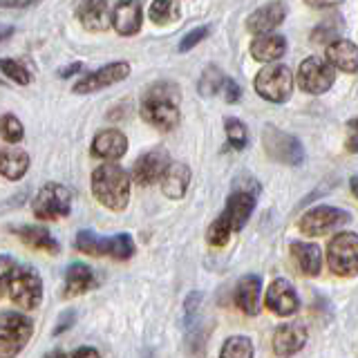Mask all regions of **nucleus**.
<instances>
[{"instance_id": "obj_1", "label": "nucleus", "mask_w": 358, "mask_h": 358, "mask_svg": "<svg viewBox=\"0 0 358 358\" xmlns=\"http://www.w3.org/2000/svg\"><path fill=\"white\" fill-rule=\"evenodd\" d=\"M179 101H182V92L175 83H155L145 90L143 101H141V117L148 121L157 130H173L179 126Z\"/></svg>"}, {"instance_id": "obj_2", "label": "nucleus", "mask_w": 358, "mask_h": 358, "mask_svg": "<svg viewBox=\"0 0 358 358\" xmlns=\"http://www.w3.org/2000/svg\"><path fill=\"white\" fill-rule=\"evenodd\" d=\"M3 289L20 309L31 311L43 302V278L29 266H18L3 255Z\"/></svg>"}, {"instance_id": "obj_3", "label": "nucleus", "mask_w": 358, "mask_h": 358, "mask_svg": "<svg viewBox=\"0 0 358 358\" xmlns=\"http://www.w3.org/2000/svg\"><path fill=\"white\" fill-rule=\"evenodd\" d=\"M132 177L115 162L101 164L92 173V193L101 206L110 210H126L130 201Z\"/></svg>"}, {"instance_id": "obj_4", "label": "nucleus", "mask_w": 358, "mask_h": 358, "mask_svg": "<svg viewBox=\"0 0 358 358\" xmlns=\"http://www.w3.org/2000/svg\"><path fill=\"white\" fill-rule=\"evenodd\" d=\"M34 334V322L16 311L0 313V358L18 356Z\"/></svg>"}, {"instance_id": "obj_5", "label": "nucleus", "mask_w": 358, "mask_h": 358, "mask_svg": "<svg viewBox=\"0 0 358 358\" xmlns=\"http://www.w3.org/2000/svg\"><path fill=\"white\" fill-rule=\"evenodd\" d=\"M255 92L271 103H285L294 92V74L287 65H266L255 76Z\"/></svg>"}, {"instance_id": "obj_6", "label": "nucleus", "mask_w": 358, "mask_h": 358, "mask_svg": "<svg viewBox=\"0 0 358 358\" xmlns=\"http://www.w3.org/2000/svg\"><path fill=\"white\" fill-rule=\"evenodd\" d=\"M262 143H264V152L278 164L300 166L305 162V148H302L300 139L289 132L278 130L275 126H266L262 130Z\"/></svg>"}, {"instance_id": "obj_7", "label": "nucleus", "mask_w": 358, "mask_h": 358, "mask_svg": "<svg viewBox=\"0 0 358 358\" xmlns=\"http://www.w3.org/2000/svg\"><path fill=\"white\" fill-rule=\"evenodd\" d=\"M327 264L331 273L341 278L358 275V235L338 233L327 246Z\"/></svg>"}, {"instance_id": "obj_8", "label": "nucleus", "mask_w": 358, "mask_h": 358, "mask_svg": "<svg viewBox=\"0 0 358 358\" xmlns=\"http://www.w3.org/2000/svg\"><path fill=\"white\" fill-rule=\"evenodd\" d=\"M296 81H298L302 92L324 94L336 81L334 65L327 59H320V56H309V59H305L300 63Z\"/></svg>"}, {"instance_id": "obj_9", "label": "nucleus", "mask_w": 358, "mask_h": 358, "mask_svg": "<svg viewBox=\"0 0 358 358\" xmlns=\"http://www.w3.org/2000/svg\"><path fill=\"white\" fill-rule=\"evenodd\" d=\"M347 222H350V213L347 210L320 204L316 208L307 210L305 215L300 217L298 227L302 233L309 235V238H318V235H327L329 231H338Z\"/></svg>"}, {"instance_id": "obj_10", "label": "nucleus", "mask_w": 358, "mask_h": 358, "mask_svg": "<svg viewBox=\"0 0 358 358\" xmlns=\"http://www.w3.org/2000/svg\"><path fill=\"white\" fill-rule=\"evenodd\" d=\"M31 208L38 220H61L72 208V195L63 184H45L38 190Z\"/></svg>"}, {"instance_id": "obj_11", "label": "nucleus", "mask_w": 358, "mask_h": 358, "mask_svg": "<svg viewBox=\"0 0 358 358\" xmlns=\"http://www.w3.org/2000/svg\"><path fill=\"white\" fill-rule=\"evenodd\" d=\"M171 168V157H168L166 148H155L150 152L141 155L132 168V182H137L139 186H152L157 182H162L166 171Z\"/></svg>"}, {"instance_id": "obj_12", "label": "nucleus", "mask_w": 358, "mask_h": 358, "mask_svg": "<svg viewBox=\"0 0 358 358\" xmlns=\"http://www.w3.org/2000/svg\"><path fill=\"white\" fill-rule=\"evenodd\" d=\"M130 76V65L126 61H117V63H110L106 67H99L96 72H90L85 74L81 81H76V85L72 87L76 94H90V92H99L108 85H115L121 83L123 78Z\"/></svg>"}, {"instance_id": "obj_13", "label": "nucleus", "mask_w": 358, "mask_h": 358, "mask_svg": "<svg viewBox=\"0 0 358 358\" xmlns=\"http://www.w3.org/2000/svg\"><path fill=\"white\" fill-rule=\"evenodd\" d=\"M264 305L268 307V311H273L275 316L287 318V316H294V313L300 309V300H298L294 285L285 278H278L266 289Z\"/></svg>"}, {"instance_id": "obj_14", "label": "nucleus", "mask_w": 358, "mask_h": 358, "mask_svg": "<svg viewBox=\"0 0 358 358\" xmlns=\"http://www.w3.org/2000/svg\"><path fill=\"white\" fill-rule=\"evenodd\" d=\"M309 334L305 329V324L300 322H287V324H280L273 334V352L280 358H289L298 354L302 347L307 345Z\"/></svg>"}, {"instance_id": "obj_15", "label": "nucleus", "mask_w": 358, "mask_h": 358, "mask_svg": "<svg viewBox=\"0 0 358 358\" xmlns=\"http://www.w3.org/2000/svg\"><path fill=\"white\" fill-rule=\"evenodd\" d=\"M285 16H287V7L282 3H268L253 11L249 20H246V27H249V31H253L255 36H268L275 27L282 25Z\"/></svg>"}, {"instance_id": "obj_16", "label": "nucleus", "mask_w": 358, "mask_h": 358, "mask_svg": "<svg viewBox=\"0 0 358 358\" xmlns=\"http://www.w3.org/2000/svg\"><path fill=\"white\" fill-rule=\"evenodd\" d=\"M126 150H128V139H126V134L117 128L101 130L92 141V155L99 157V159L115 162V159H121V157L126 155Z\"/></svg>"}, {"instance_id": "obj_17", "label": "nucleus", "mask_w": 358, "mask_h": 358, "mask_svg": "<svg viewBox=\"0 0 358 358\" xmlns=\"http://www.w3.org/2000/svg\"><path fill=\"white\" fill-rule=\"evenodd\" d=\"M255 195L251 190H233L227 199V208H224V215L229 217L233 231L238 233L244 229V224L249 222L251 213L255 208Z\"/></svg>"}, {"instance_id": "obj_18", "label": "nucleus", "mask_w": 358, "mask_h": 358, "mask_svg": "<svg viewBox=\"0 0 358 358\" xmlns=\"http://www.w3.org/2000/svg\"><path fill=\"white\" fill-rule=\"evenodd\" d=\"M260 291L262 280L255 273H246L235 285V305H238L246 316H257L260 311Z\"/></svg>"}, {"instance_id": "obj_19", "label": "nucleus", "mask_w": 358, "mask_h": 358, "mask_svg": "<svg viewBox=\"0 0 358 358\" xmlns=\"http://www.w3.org/2000/svg\"><path fill=\"white\" fill-rule=\"evenodd\" d=\"M112 11L115 7L108 5L106 0H90L78 7L76 16L87 31H106L112 25Z\"/></svg>"}, {"instance_id": "obj_20", "label": "nucleus", "mask_w": 358, "mask_h": 358, "mask_svg": "<svg viewBox=\"0 0 358 358\" xmlns=\"http://www.w3.org/2000/svg\"><path fill=\"white\" fill-rule=\"evenodd\" d=\"M143 9L137 0H128V3H117L112 11V27L117 29L121 36H132L141 29Z\"/></svg>"}, {"instance_id": "obj_21", "label": "nucleus", "mask_w": 358, "mask_h": 358, "mask_svg": "<svg viewBox=\"0 0 358 358\" xmlns=\"http://www.w3.org/2000/svg\"><path fill=\"white\" fill-rule=\"evenodd\" d=\"M327 61L341 72L347 74L358 72V45H354L347 38L331 41L327 45Z\"/></svg>"}, {"instance_id": "obj_22", "label": "nucleus", "mask_w": 358, "mask_h": 358, "mask_svg": "<svg viewBox=\"0 0 358 358\" xmlns=\"http://www.w3.org/2000/svg\"><path fill=\"white\" fill-rule=\"evenodd\" d=\"M188 184H190V168L184 162H173L162 179V190L166 197L182 199L188 190Z\"/></svg>"}, {"instance_id": "obj_23", "label": "nucleus", "mask_w": 358, "mask_h": 358, "mask_svg": "<svg viewBox=\"0 0 358 358\" xmlns=\"http://www.w3.org/2000/svg\"><path fill=\"white\" fill-rule=\"evenodd\" d=\"M291 255H294V262L300 268L302 275H318L320 266H322V253L316 244H307V242H294L291 244Z\"/></svg>"}, {"instance_id": "obj_24", "label": "nucleus", "mask_w": 358, "mask_h": 358, "mask_svg": "<svg viewBox=\"0 0 358 358\" xmlns=\"http://www.w3.org/2000/svg\"><path fill=\"white\" fill-rule=\"evenodd\" d=\"M29 168V155L14 145H5L3 152H0V173L9 182H16L22 175L27 173Z\"/></svg>"}, {"instance_id": "obj_25", "label": "nucleus", "mask_w": 358, "mask_h": 358, "mask_svg": "<svg viewBox=\"0 0 358 358\" xmlns=\"http://www.w3.org/2000/svg\"><path fill=\"white\" fill-rule=\"evenodd\" d=\"M287 52V38L280 36V34H268V36H257L251 43V54L255 61L262 63H271L278 61L280 56Z\"/></svg>"}, {"instance_id": "obj_26", "label": "nucleus", "mask_w": 358, "mask_h": 358, "mask_svg": "<svg viewBox=\"0 0 358 358\" xmlns=\"http://www.w3.org/2000/svg\"><path fill=\"white\" fill-rule=\"evenodd\" d=\"M94 285V275L90 271V266L81 264V262H74L67 266V273H65V298H76V296H83L85 291H90Z\"/></svg>"}, {"instance_id": "obj_27", "label": "nucleus", "mask_w": 358, "mask_h": 358, "mask_svg": "<svg viewBox=\"0 0 358 358\" xmlns=\"http://www.w3.org/2000/svg\"><path fill=\"white\" fill-rule=\"evenodd\" d=\"M18 238L25 242L29 249L45 251V253H59V242H56L48 229H38V227H22L18 229Z\"/></svg>"}, {"instance_id": "obj_28", "label": "nucleus", "mask_w": 358, "mask_h": 358, "mask_svg": "<svg viewBox=\"0 0 358 358\" xmlns=\"http://www.w3.org/2000/svg\"><path fill=\"white\" fill-rule=\"evenodd\" d=\"M101 255H110L115 260H130L134 255V240L128 233L112 235V238H103V246H101Z\"/></svg>"}, {"instance_id": "obj_29", "label": "nucleus", "mask_w": 358, "mask_h": 358, "mask_svg": "<svg viewBox=\"0 0 358 358\" xmlns=\"http://www.w3.org/2000/svg\"><path fill=\"white\" fill-rule=\"evenodd\" d=\"M220 358H253V343L246 336H231L222 345Z\"/></svg>"}, {"instance_id": "obj_30", "label": "nucleus", "mask_w": 358, "mask_h": 358, "mask_svg": "<svg viewBox=\"0 0 358 358\" xmlns=\"http://www.w3.org/2000/svg\"><path fill=\"white\" fill-rule=\"evenodd\" d=\"M224 83H227V76L222 74L220 67L208 65L206 70H204V74H201L197 87H199V92L204 94V96H213V94L222 92V90H224Z\"/></svg>"}, {"instance_id": "obj_31", "label": "nucleus", "mask_w": 358, "mask_h": 358, "mask_svg": "<svg viewBox=\"0 0 358 358\" xmlns=\"http://www.w3.org/2000/svg\"><path fill=\"white\" fill-rule=\"evenodd\" d=\"M231 233H235V231H233V227H231L229 217L222 213V215L208 227L206 242H208L210 246H215V249H220V246H227V242L231 240Z\"/></svg>"}, {"instance_id": "obj_32", "label": "nucleus", "mask_w": 358, "mask_h": 358, "mask_svg": "<svg viewBox=\"0 0 358 358\" xmlns=\"http://www.w3.org/2000/svg\"><path fill=\"white\" fill-rule=\"evenodd\" d=\"M150 18L157 25H168L179 18V5L177 3H168V0H157V3L150 5Z\"/></svg>"}, {"instance_id": "obj_33", "label": "nucleus", "mask_w": 358, "mask_h": 358, "mask_svg": "<svg viewBox=\"0 0 358 358\" xmlns=\"http://www.w3.org/2000/svg\"><path fill=\"white\" fill-rule=\"evenodd\" d=\"M224 130H227V137H229V143L233 145V148L242 150L246 141H249V130H246V126L235 117H227L224 119Z\"/></svg>"}, {"instance_id": "obj_34", "label": "nucleus", "mask_w": 358, "mask_h": 358, "mask_svg": "<svg viewBox=\"0 0 358 358\" xmlns=\"http://www.w3.org/2000/svg\"><path fill=\"white\" fill-rule=\"evenodd\" d=\"M0 134H3L5 143H18L22 137H25V128H22L18 117L3 115V119H0Z\"/></svg>"}, {"instance_id": "obj_35", "label": "nucleus", "mask_w": 358, "mask_h": 358, "mask_svg": "<svg viewBox=\"0 0 358 358\" xmlns=\"http://www.w3.org/2000/svg\"><path fill=\"white\" fill-rule=\"evenodd\" d=\"M101 242L103 238H99L92 231H78L76 235V249L87 255H101Z\"/></svg>"}, {"instance_id": "obj_36", "label": "nucleus", "mask_w": 358, "mask_h": 358, "mask_svg": "<svg viewBox=\"0 0 358 358\" xmlns=\"http://www.w3.org/2000/svg\"><path fill=\"white\" fill-rule=\"evenodd\" d=\"M0 67H3V72L7 78H11V81H16L18 85H27L31 81V76L29 72L22 67L20 63L16 61H11V59H3V63H0Z\"/></svg>"}, {"instance_id": "obj_37", "label": "nucleus", "mask_w": 358, "mask_h": 358, "mask_svg": "<svg viewBox=\"0 0 358 358\" xmlns=\"http://www.w3.org/2000/svg\"><path fill=\"white\" fill-rule=\"evenodd\" d=\"M208 34H210V27H206V25H204V27H197V29H190V31L186 34V36L182 38V43H179V52H182V54L190 52L197 43L204 41V38L208 36Z\"/></svg>"}, {"instance_id": "obj_38", "label": "nucleus", "mask_w": 358, "mask_h": 358, "mask_svg": "<svg viewBox=\"0 0 358 358\" xmlns=\"http://www.w3.org/2000/svg\"><path fill=\"white\" fill-rule=\"evenodd\" d=\"M240 96H242L240 85L227 78V83H224V99H227V103H235V101H240Z\"/></svg>"}, {"instance_id": "obj_39", "label": "nucleus", "mask_w": 358, "mask_h": 358, "mask_svg": "<svg viewBox=\"0 0 358 358\" xmlns=\"http://www.w3.org/2000/svg\"><path fill=\"white\" fill-rule=\"evenodd\" d=\"M74 318H76V313H74V311H65L63 316H61V320H59L61 324H56V327H54V334L59 336V334H63L65 329H70L72 324H74Z\"/></svg>"}, {"instance_id": "obj_40", "label": "nucleus", "mask_w": 358, "mask_h": 358, "mask_svg": "<svg viewBox=\"0 0 358 358\" xmlns=\"http://www.w3.org/2000/svg\"><path fill=\"white\" fill-rule=\"evenodd\" d=\"M70 358H101V354L94 350V347H78Z\"/></svg>"}, {"instance_id": "obj_41", "label": "nucleus", "mask_w": 358, "mask_h": 358, "mask_svg": "<svg viewBox=\"0 0 358 358\" xmlns=\"http://www.w3.org/2000/svg\"><path fill=\"white\" fill-rule=\"evenodd\" d=\"M81 63H74V65H70V67H63V70H61V76L63 78H67V76H72V74H76L78 70H81Z\"/></svg>"}, {"instance_id": "obj_42", "label": "nucleus", "mask_w": 358, "mask_h": 358, "mask_svg": "<svg viewBox=\"0 0 358 358\" xmlns=\"http://www.w3.org/2000/svg\"><path fill=\"white\" fill-rule=\"evenodd\" d=\"M347 150H350V152H358V137H350V139H347Z\"/></svg>"}, {"instance_id": "obj_43", "label": "nucleus", "mask_w": 358, "mask_h": 358, "mask_svg": "<svg viewBox=\"0 0 358 358\" xmlns=\"http://www.w3.org/2000/svg\"><path fill=\"white\" fill-rule=\"evenodd\" d=\"M347 126H350V130H352V137H358V117L352 119L350 123H347Z\"/></svg>"}, {"instance_id": "obj_44", "label": "nucleus", "mask_w": 358, "mask_h": 358, "mask_svg": "<svg viewBox=\"0 0 358 358\" xmlns=\"http://www.w3.org/2000/svg\"><path fill=\"white\" fill-rule=\"evenodd\" d=\"M350 186H352V193L358 197V175H354L352 177V182H350Z\"/></svg>"}, {"instance_id": "obj_45", "label": "nucleus", "mask_w": 358, "mask_h": 358, "mask_svg": "<svg viewBox=\"0 0 358 358\" xmlns=\"http://www.w3.org/2000/svg\"><path fill=\"white\" fill-rule=\"evenodd\" d=\"M48 358H63V354H59V352H56V354H50Z\"/></svg>"}]
</instances>
